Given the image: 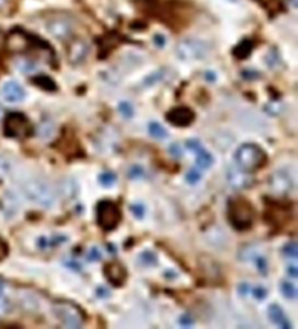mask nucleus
<instances>
[{
	"label": "nucleus",
	"mask_w": 298,
	"mask_h": 329,
	"mask_svg": "<svg viewBox=\"0 0 298 329\" xmlns=\"http://www.w3.org/2000/svg\"><path fill=\"white\" fill-rule=\"evenodd\" d=\"M22 193L28 201L44 208H52L56 204L57 195L53 187L41 179H28L22 184Z\"/></svg>",
	"instance_id": "obj_1"
},
{
	"label": "nucleus",
	"mask_w": 298,
	"mask_h": 329,
	"mask_svg": "<svg viewBox=\"0 0 298 329\" xmlns=\"http://www.w3.org/2000/svg\"><path fill=\"white\" fill-rule=\"evenodd\" d=\"M228 216L230 223L238 230L251 228L254 220L253 207L244 198H233L228 206Z\"/></svg>",
	"instance_id": "obj_2"
},
{
	"label": "nucleus",
	"mask_w": 298,
	"mask_h": 329,
	"mask_svg": "<svg viewBox=\"0 0 298 329\" xmlns=\"http://www.w3.org/2000/svg\"><path fill=\"white\" fill-rule=\"evenodd\" d=\"M52 313L63 327L71 329L81 328L85 315L79 306L69 301H56L52 306Z\"/></svg>",
	"instance_id": "obj_3"
},
{
	"label": "nucleus",
	"mask_w": 298,
	"mask_h": 329,
	"mask_svg": "<svg viewBox=\"0 0 298 329\" xmlns=\"http://www.w3.org/2000/svg\"><path fill=\"white\" fill-rule=\"evenodd\" d=\"M176 56L181 61H199L203 60L210 54L211 47L208 43L204 40L195 38L182 39L179 41V44L176 45Z\"/></svg>",
	"instance_id": "obj_4"
},
{
	"label": "nucleus",
	"mask_w": 298,
	"mask_h": 329,
	"mask_svg": "<svg viewBox=\"0 0 298 329\" xmlns=\"http://www.w3.org/2000/svg\"><path fill=\"white\" fill-rule=\"evenodd\" d=\"M237 165L247 171L260 169L266 162V153L258 145L247 143L242 144L236 152Z\"/></svg>",
	"instance_id": "obj_5"
},
{
	"label": "nucleus",
	"mask_w": 298,
	"mask_h": 329,
	"mask_svg": "<svg viewBox=\"0 0 298 329\" xmlns=\"http://www.w3.org/2000/svg\"><path fill=\"white\" fill-rule=\"evenodd\" d=\"M32 126L23 113L13 112L5 117L4 132L6 136L16 139H23L31 134Z\"/></svg>",
	"instance_id": "obj_6"
},
{
	"label": "nucleus",
	"mask_w": 298,
	"mask_h": 329,
	"mask_svg": "<svg viewBox=\"0 0 298 329\" xmlns=\"http://www.w3.org/2000/svg\"><path fill=\"white\" fill-rule=\"evenodd\" d=\"M97 221L104 230H113L121 221V211L112 201H102L97 206Z\"/></svg>",
	"instance_id": "obj_7"
},
{
	"label": "nucleus",
	"mask_w": 298,
	"mask_h": 329,
	"mask_svg": "<svg viewBox=\"0 0 298 329\" xmlns=\"http://www.w3.org/2000/svg\"><path fill=\"white\" fill-rule=\"evenodd\" d=\"M226 180L230 184V187L238 191L249 188L253 184V176L249 174L247 170L237 166H230L226 170Z\"/></svg>",
	"instance_id": "obj_8"
},
{
	"label": "nucleus",
	"mask_w": 298,
	"mask_h": 329,
	"mask_svg": "<svg viewBox=\"0 0 298 329\" xmlns=\"http://www.w3.org/2000/svg\"><path fill=\"white\" fill-rule=\"evenodd\" d=\"M5 45L10 53H23L34 47V39L21 30H14L6 36Z\"/></svg>",
	"instance_id": "obj_9"
},
{
	"label": "nucleus",
	"mask_w": 298,
	"mask_h": 329,
	"mask_svg": "<svg viewBox=\"0 0 298 329\" xmlns=\"http://www.w3.org/2000/svg\"><path fill=\"white\" fill-rule=\"evenodd\" d=\"M269 188L278 196H286L293 189V180L287 171L279 170L271 174L269 178Z\"/></svg>",
	"instance_id": "obj_10"
},
{
	"label": "nucleus",
	"mask_w": 298,
	"mask_h": 329,
	"mask_svg": "<svg viewBox=\"0 0 298 329\" xmlns=\"http://www.w3.org/2000/svg\"><path fill=\"white\" fill-rule=\"evenodd\" d=\"M89 52H90V47L86 41L81 39H75L69 43L67 48V58L72 65H80L88 58Z\"/></svg>",
	"instance_id": "obj_11"
},
{
	"label": "nucleus",
	"mask_w": 298,
	"mask_h": 329,
	"mask_svg": "<svg viewBox=\"0 0 298 329\" xmlns=\"http://www.w3.org/2000/svg\"><path fill=\"white\" fill-rule=\"evenodd\" d=\"M48 32L58 39V40H67L72 35V25L64 18H53L47 23Z\"/></svg>",
	"instance_id": "obj_12"
},
{
	"label": "nucleus",
	"mask_w": 298,
	"mask_h": 329,
	"mask_svg": "<svg viewBox=\"0 0 298 329\" xmlns=\"http://www.w3.org/2000/svg\"><path fill=\"white\" fill-rule=\"evenodd\" d=\"M194 112L188 107H178L170 111L166 115V120L175 126H189L194 121Z\"/></svg>",
	"instance_id": "obj_13"
},
{
	"label": "nucleus",
	"mask_w": 298,
	"mask_h": 329,
	"mask_svg": "<svg viewBox=\"0 0 298 329\" xmlns=\"http://www.w3.org/2000/svg\"><path fill=\"white\" fill-rule=\"evenodd\" d=\"M1 98L6 103L16 104L25 99V90L18 82L8 81L1 88Z\"/></svg>",
	"instance_id": "obj_14"
},
{
	"label": "nucleus",
	"mask_w": 298,
	"mask_h": 329,
	"mask_svg": "<svg viewBox=\"0 0 298 329\" xmlns=\"http://www.w3.org/2000/svg\"><path fill=\"white\" fill-rule=\"evenodd\" d=\"M108 282L113 285H122L126 280V269L119 261H111L104 267Z\"/></svg>",
	"instance_id": "obj_15"
},
{
	"label": "nucleus",
	"mask_w": 298,
	"mask_h": 329,
	"mask_svg": "<svg viewBox=\"0 0 298 329\" xmlns=\"http://www.w3.org/2000/svg\"><path fill=\"white\" fill-rule=\"evenodd\" d=\"M58 192H60V196L66 199V201H71V199H75L79 195L80 188L79 184L76 182L75 179L72 178H64L60 182L58 185Z\"/></svg>",
	"instance_id": "obj_16"
},
{
	"label": "nucleus",
	"mask_w": 298,
	"mask_h": 329,
	"mask_svg": "<svg viewBox=\"0 0 298 329\" xmlns=\"http://www.w3.org/2000/svg\"><path fill=\"white\" fill-rule=\"evenodd\" d=\"M18 301L19 306L22 307L23 310L27 313H36L40 307L39 298L28 291H21L18 293Z\"/></svg>",
	"instance_id": "obj_17"
},
{
	"label": "nucleus",
	"mask_w": 298,
	"mask_h": 329,
	"mask_svg": "<svg viewBox=\"0 0 298 329\" xmlns=\"http://www.w3.org/2000/svg\"><path fill=\"white\" fill-rule=\"evenodd\" d=\"M267 314H269V318H270L271 322H273L274 324H276L278 327H280V328L283 329L291 328V323L288 322L286 314H284V311H283V309L279 305H271V306L269 307Z\"/></svg>",
	"instance_id": "obj_18"
},
{
	"label": "nucleus",
	"mask_w": 298,
	"mask_h": 329,
	"mask_svg": "<svg viewBox=\"0 0 298 329\" xmlns=\"http://www.w3.org/2000/svg\"><path fill=\"white\" fill-rule=\"evenodd\" d=\"M1 210H3L4 215L8 217L16 216V213L18 212V201L12 193L4 195L3 199H1Z\"/></svg>",
	"instance_id": "obj_19"
},
{
	"label": "nucleus",
	"mask_w": 298,
	"mask_h": 329,
	"mask_svg": "<svg viewBox=\"0 0 298 329\" xmlns=\"http://www.w3.org/2000/svg\"><path fill=\"white\" fill-rule=\"evenodd\" d=\"M195 163H197V166L202 170H207L210 169L212 165H214V157L212 154L208 153L207 151H204L203 148L201 149H198L195 152Z\"/></svg>",
	"instance_id": "obj_20"
},
{
	"label": "nucleus",
	"mask_w": 298,
	"mask_h": 329,
	"mask_svg": "<svg viewBox=\"0 0 298 329\" xmlns=\"http://www.w3.org/2000/svg\"><path fill=\"white\" fill-rule=\"evenodd\" d=\"M14 169V162L10 157L0 154V179H5L12 175Z\"/></svg>",
	"instance_id": "obj_21"
},
{
	"label": "nucleus",
	"mask_w": 298,
	"mask_h": 329,
	"mask_svg": "<svg viewBox=\"0 0 298 329\" xmlns=\"http://www.w3.org/2000/svg\"><path fill=\"white\" fill-rule=\"evenodd\" d=\"M56 132V126L51 120H44L41 121L38 126V135L41 139H51Z\"/></svg>",
	"instance_id": "obj_22"
},
{
	"label": "nucleus",
	"mask_w": 298,
	"mask_h": 329,
	"mask_svg": "<svg viewBox=\"0 0 298 329\" xmlns=\"http://www.w3.org/2000/svg\"><path fill=\"white\" fill-rule=\"evenodd\" d=\"M252 49H253V43L251 40H243L234 49V56L239 58V60H244V58H247L251 54Z\"/></svg>",
	"instance_id": "obj_23"
},
{
	"label": "nucleus",
	"mask_w": 298,
	"mask_h": 329,
	"mask_svg": "<svg viewBox=\"0 0 298 329\" xmlns=\"http://www.w3.org/2000/svg\"><path fill=\"white\" fill-rule=\"evenodd\" d=\"M32 81H34V84H36L38 86H40L41 89H44V90L53 91L57 89V86H56V84H54L53 80L48 77V76H38V77H34Z\"/></svg>",
	"instance_id": "obj_24"
},
{
	"label": "nucleus",
	"mask_w": 298,
	"mask_h": 329,
	"mask_svg": "<svg viewBox=\"0 0 298 329\" xmlns=\"http://www.w3.org/2000/svg\"><path fill=\"white\" fill-rule=\"evenodd\" d=\"M148 130H149V134H151L153 138L156 139L167 138V130L163 128L161 124L152 123L151 125H149V128H148Z\"/></svg>",
	"instance_id": "obj_25"
},
{
	"label": "nucleus",
	"mask_w": 298,
	"mask_h": 329,
	"mask_svg": "<svg viewBox=\"0 0 298 329\" xmlns=\"http://www.w3.org/2000/svg\"><path fill=\"white\" fill-rule=\"evenodd\" d=\"M13 305L9 298L4 295H0V319L8 317L12 313Z\"/></svg>",
	"instance_id": "obj_26"
},
{
	"label": "nucleus",
	"mask_w": 298,
	"mask_h": 329,
	"mask_svg": "<svg viewBox=\"0 0 298 329\" xmlns=\"http://www.w3.org/2000/svg\"><path fill=\"white\" fill-rule=\"evenodd\" d=\"M283 110H284V104H283V102H280L279 99L269 102V103L265 106V111H266L269 115H271V116H278V115H280V113L283 112Z\"/></svg>",
	"instance_id": "obj_27"
},
{
	"label": "nucleus",
	"mask_w": 298,
	"mask_h": 329,
	"mask_svg": "<svg viewBox=\"0 0 298 329\" xmlns=\"http://www.w3.org/2000/svg\"><path fill=\"white\" fill-rule=\"evenodd\" d=\"M280 289H282L283 295L286 296L287 298H289V300H296L297 298V288L292 283L283 282Z\"/></svg>",
	"instance_id": "obj_28"
},
{
	"label": "nucleus",
	"mask_w": 298,
	"mask_h": 329,
	"mask_svg": "<svg viewBox=\"0 0 298 329\" xmlns=\"http://www.w3.org/2000/svg\"><path fill=\"white\" fill-rule=\"evenodd\" d=\"M165 77V71L163 69H158V71H154L151 75H148L144 78V85L145 86H152L154 84H158V82Z\"/></svg>",
	"instance_id": "obj_29"
},
{
	"label": "nucleus",
	"mask_w": 298,
	"mask_h": 329,
	"mask_svg": "<svg viewBox=\"0 0 298 329\" xmlns=\"http://www.w3.org/2000/svg\"><path fill=\"white\" fill-rule=\"evenodd\" d=\"M140 263L144 266H153L157 263V256L152 251H145L140 255Z\"/></svg>",
	"instance_id": "obj_30"
},
{
	"label": "nucleus",
	"mask_w": 298,
	"mask_h": 329,
	"mask_svg": "<svg viewBox=\"0 0 298 329\" xmlns=\"http://www.w3.org/2000/svg\"><path fill=\"white\" fill-rule=\"evenodd\" d=\"M117 180V176L113 173H103L99 176V182L104 187H112Z\"/></svg>",
	"instance_id": "obj_31"
},
{
	"label": "nucleus",
	"mask_w": 298,
	"mask_h": 329,
	"mask_svg": "<svg viewBox=\"0 0 298 329\" xmlns=\"http://www.w3.org/2000/svg\"><path fill=\"white\" fill-rule=\"evenodd\" d=\"M119 112H121V115H122L123 117H126V119H129V117H131L132 115H134V107H132L131 103H129V102H121L119 106Z\"/></svg>",
	"instance_id": "obj_32"
},
{
	"label": "nucleus",
	"mask_w": 298,
	"mask_h": 329,
	"mask_svg": "<svg viewBox=\"0 0 298 329\" xmlns=\"http://www.w3.org/2000/svg\"><path fill=\"white\" fill-rule=\"evenodd\" d=\"M185 179L189 184H197V183L202 179V175L199 171H197V170L193 169V170H190L188 174H186Z\"/></svg>",
	"instance_id": "obj_33"
},
{
	"label": "nucleus",
	"mask_w": 298,
	"mask_h": 329,
	"mask_svg": "<svg viewBox=\"0 0 298 329\" xmlns=\"http://www.w3.org/2000/svg\"><path fill=\"white\" fill-rule=\"evenodd\" d=\"M283 252H284L286 256L291 257V259H296L297 257V245H296L295 242L288 243V245H286V247L283 248Z\"/></svg>",
	"instance_id": "obj_34"
},
{
	"label": "nucleus",
	"mask_w": 298,
	"mask_h": 329,
	"mask_svg": "<svg viewBox=\"0 0 298 329\" xmlns=\"http://www.w3.org/2000/svg\"><path fill=\"white\" fill-rule=\"evenodd\" d=\"M254 263H256V265H257V269L258 271H261V273H266L267 271V263H266V259H265L264 256H258V255H256L254 256Z\"/></svg>",
	"instance_id": "obj_35"
},
{
	"label": "nucleus",
	"mask_w": 298,
	"mask_h": 329,
	"mask_svg": "<svg viewBox=\"0 0 298 329\" xmlns=\"http://www.w3.org/2000/svg\"><path fill=\"white\" fill-rule=\"evenodd\" d=\"M144 175V170L140 166H132L129 171V176L131 179H141Z\"/></svg>",
	"instance_id": "obj_36"
},
{
	"label": "nucleus",
	"mask_w": 298,
	"mask_h": 329,
	"mask_svg": "<svg viewBox=\"0 0 298 329\" xmlns=\"http://www.w3.org/2000/svg\"><path fill=\"white\" fill-rule=\"evenodd\" d=\"M8 252H9V248H8V243H6V242L4 241L1 237H0V261L5 259L6 255H8Z\"/></svg>",
	"instance_id": "obj_37"
},
{
	"label": "nucleus",
	"mask_w": 298,
	"mask_h": 329,
	"mask_svg": "<svg viewBox=\"0 0 298 329\" xmlns=\"http://www.w3.org/2000/svg\"><path fill=\"white\" fill-rule=\"evenodd\" d=\"M252 293H253V296L257 298V300H264L267 295V291L264 287H256V288H253Z\"/></svg>",
	"instance_id": "obj_38"
},
{
	"label": "nucleus",
	"mask_w": 298,
	"mask_h": 329,
	"mask_svg": "<svg viewBox=\"0 0 298 329\" xmlns=\"http://www.w3.org/2000/svg\"><path fill=\"white\" fill-rule=\"evenodd\" d=\"M130 208H131L132 213H134V215H135L136 217H141V216H143V215H144V212H145L144 206H141V204H132V206L130 207Z\"/></svg>",
	"instance_id": "obj_39"
},
{
	"label": "nucleus",
	"mask_w": 298,
	"mask_h": 329,
	"mask_svg": "<svg viewBox=\"0 0 298 329\" xmlns=\"http://www.w3.org/2000/svg\"><path fill=\"white\" fill-rule=\"evenodd\" d=\"M170 153L173 154L174 157H181V148H180L179 144H173L171 147H170Z\"/></svg>",
	"instance_id": "obj_40"
},
{
	"label": "nucleus",
	"mask_w": 298,
	"mask_h": 329,
	"mask_svg": "<svg viewBox=\"0 0 298 329\" xmlns=\"http://www.w3.org/2000/svg\"><path fill=\"white\" fill-rule=\"evenodd\" d=\"M186 145H188L189 149H190V151H193V152H197L198 149H201V148H202L201 143H199V141H197V140H189L188 143H186Z\"/></svg>",
	"instance_id": "obj_41"
},
{
	"label": "nucleus",
	"mask_w": 298,
	"mask_h": 329,
	"mask_svg": "<svg viewBox=\"0 0 298 329\" xmlns=\"http://www.w3.org/2000/svg\"><path fill=\"white\" fill-rule=\"evenodd\" d=\"M9 8H10L9 0H0V14L8 12Z\"/></svg>",
	"instance_id": "obj_42"
},
{
	"label": "nucleus",
	"mask_w": 298,
	"mask_h": 329,
	"mask_svg": "<svg viewBox=\"0 0 298 329\" xmlns=\"http://www.w3.org/2000/svg\"><path fill=\"white\" fill-rule=\"evenodd\" d=\"M89 260L91 261H98L101 260V254L98 251V248H93L89 254Z\"/></svg>",
	"instance_id": "obj_43"
},
{
	"label": "nucleus",
	"mask_w": 298,
	"mask_h": 329,
	"mask_svg": "<svg viewBox=\"0 0 298 329\" xmlns=\"http://www.w3.org/2000/svg\"><path fill=\"white\" fill-rule=\"evenodd\" d=\"M287 273L289 274V276H292V278H297V267L295 265H291L287 269Z\"/></svg>",
	"instance_id": "obj_44"
},
{
	"label": "nucleus",
	"mask_w": 298,
	"mask_h": 329,
	"mask_svg": "<svg viewBox=\"0 0 298 329\" xmlns=\"http://www.w3.org/2000/svg\"><path fill=\"white\" fill-rule=\"evenodd\" d=\"M165 38H162V36H161V35H157V36H156V38H154V43H156V44L157 45H160V47H162L163 44H165Z\"/></svg>",
	"instance_id": "obj_45"
},
{
	"label": "nucleus",
	"mask_w": 298,
	"mask_h": 329,
	"mask_svg": "<svg viewBox=\"0 0 298 329\" xmlns=\"http://www.w3.org/2000/svg\"><path fill=\"white\" fill-rule=\"evenodd\" d=\"M228 1H230V3H238L239 0H228Z\"/></svg>",
	"instance_id": "obj_46"
}]
</instances>
